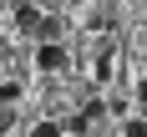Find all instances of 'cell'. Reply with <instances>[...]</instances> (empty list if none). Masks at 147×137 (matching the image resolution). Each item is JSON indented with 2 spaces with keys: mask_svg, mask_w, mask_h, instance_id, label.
Returning <instances> with one entry per match:
<instances>
[{
  "mask_svg": "<svg viewBox=\"0 0 147 137\" xmlns=\"http://www.w3.org/2000/svg\"><path fill=\"white\" fill-rule=\"evenodd\" d=\"M36 66L41 71H66V46L61 41H41L36 46Z\"/></svg>",
  "mask_w": 147,
  "mask_h": 137,
  "instance_id": "cell-1",
  "label": "cell"
},
{
  "mask_svg": "<svg viewBox=\"0 0 147 137\" xmlns=\"http://www.w3.org/2000/svg\"><path fill=\"white\" fill-rule=\"evenodd\" d=\"M20 102V86H15V81H0V107H15Z\"/></svg>",
  "mask_w": 147,
  "mask_h": 137,
  "instance_id": "cell-2",
  "label": "cell"
},
{
  "mask_svg": "<svg viewBox=\"0 0 147 137\" xmlns=\"http://www.w3.org/2000/svg\"><path fill=\"white\" fill-rule=\"evenodd\" d=\"M122 137H147V122L132 117V122H122Z\"/></svg>",
  "mask_w": 147,
  "mask_h": 137,
  "instance_id": "cell-3",
  "label": "cell"
},
{
  "mask_svg": "<svg viewBox=\"0 0 147 137\" xmlns=\"http://www.w3.org/2000/svg\"><path fill=\"white\" fill-rule=\"evenodd\" d=\"M30 137H61V127H56V122H36V127H30Z\"/></svg>",
  "mask_w": 147,
  "mask_h": 137,
  "instance_id": "cell-4",
  "label": "cell"
},
{
  "mask_svg": "<svg viewBox=\"0 0 147 137\" xmlns=\"http://www.w3.org/2000/svg\"><path fill=\"white\" fill-rule=\"evenodd\" d=\"M137 97H142V107H147V76H142V86H137Z\"/></svg>",
  "mask_w": 147,
  "mask_h": 137,
  "instance_id": "cell-5",
  "label": "cell"
},
{
  "mask_svg": "<svg viewBox=\"0 0 147 137\" xmlns=\"http://www.w3.org/2000/svg\"><path fill=\"white\" fill-rule=\"evenodd\" d=\"M0 15H5V0H0Z\"/></svg>",
  "mask_w": 147,
  "mask_h": 137,
  "instance_id": "cell-6",
  "label": "cell"
},
{
  "mask_svg": "<svg viewBox=\"0 0 147 137\" xmlns=\"http://www.w3.org/2000/svg\"><path fill=\"white\" fill-rule=\"evenodd\" d=\"M20 5H26V0H20Z\"/></svg>",
  "mask_w": 147,
  "mask_h": 137,
  "instance_id": "cell-7",
  "label": "cell"
}]
</instances>
